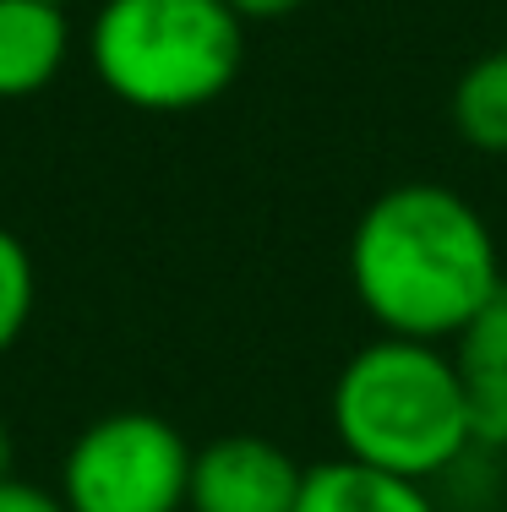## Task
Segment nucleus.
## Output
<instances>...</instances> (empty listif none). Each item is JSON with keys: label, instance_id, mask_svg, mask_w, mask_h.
<instances>
[{"label": "nucleus", "instance_id": "1", "mask_svg": "<svg viewBox=\"0 0 507 512\" xmlns=\"http://www.w3.org/2000/svg\"><path fill=\"white\" fill-rule=\"evenodd\" d=\"M507 284L486 213L453 186L409 180L366 202L349 235V289L360 311L393 338L453 344Z\"/></svg>", "mask_w": 507, "mask_h": 512}, {"label": "nucleus", "instance_id": "2", "mask_svg": "<svg viewBox=\"0 0 507 512\" xmlns=\"http://www.w3.org/2000/svg\"><path fill=\"white\" fill-rule=\"evenodd\" d=\"M333 436L344 458L404 480H442L475 453L464 382L453 371L448 344L426 338H371L344 360L328 398Z\"/></svg>", "mask_w": 507, "mask_h": 512}, {"label": "nucleus", "instance_id": "3", "mask_svg": "<svg viewBox=\"0 0 507 512\" xmlns=\"http://www.w3.org/2000/svg\"><path fill=\"white\" fill-rule=\"evenodd\" d=\"M88 60L110 99L142 115H186L235 88L246 17L229 0H99Z\"/></svg>", "mask_w": 507, "mask_h": 512}, {"label": "nucleus", "instance_id": "4", "mask_svg": "<svg viewBox=\"0 0 507 512\" xmlns=\"http://www.w3.org/2000/svg\"><path fill=\"white\" fill-rule=\"evenodd\" d=\"M197 447L148 409L99 414L71 436L55 496L66 512H186Z\"/></svg>", "mask_w": 507, "mask_h": 512}, {"label": "nucleus", "instance_id": "5", "mask_svg": "<svg viewBox=\"0 0 507 512\" xmlns=\"http://www.w3.org/2000/svg\"><path fill=\"white\" fill-rule=\"evenodd\" d=\"M306 463L257 431L213 436L191 453L186 512H295Z\"/></svg>", "mask_w": 507, "mask_h": 512}, {"label": "nucleus", "instance_id": "6", "mask_svg": "<svg viewBox=\"0 0 507 512\" xmlns=\"http://www.w3.org/2000/svg\"><path fill=\"white\" fill-rule=\"evenodd\" d=\"M448 355L458 382H464L475 447L480 453H507V284L453 333Z\"/></svg>", "mask_w": 507, "mask_h": 512}, {"label": "nucleus", "instance_id": "7", "mask_svg": "<svg viewBox=\"0 0 507 512\" xmlns=\"http://www.w3.org/2000/svg\"><path fill=\"white\" fill-rule=\"evenodd\" d=\"M71 17L55 0H0V99L44 93L66 71Z\"/></svg>", "mask_w": 507, "mask_h": 512}, {"label": "nucleus", "instance_id": "8", "mask_svg": "<svg viewBox=\"0 0 507 512\" xmlns=\"http://www.w3.org/2000/svg\"><path fill=\"white\" fill-rule=\"evenodd\" d=\"M295 512H442V507L431 496V485L404 480V474H388V469H371V463H355L338 453V458L306 469Z\"/></svg>", "mask_w": 507, "mask_h": 512}, {"label": "nucleus", "instance_id": "9", "mask_svg": "<svg viewBox=\"0 0 507 512\" xmlns=\"http://www.w3.org/2000/svg\"><path fill=\"white\" fill-rule=\"evenodd\" d=\"M453 131L475 153L507 158V44L464 66L453 88Z\"/></svg>", "mask_w": 507, "mask_h": 512}, {"label": "nucleus", "instance_id": "10", "mask_svg": "<svg viewBox=\"0 0 507 512\" xmlns=\"http://www.w3.org/2000/svg\"><path fill=\"white\" fill-rule=\"evenodd\" d=\"M33 306H39V273L33 256L11 229H0V355L17 349V338L28 333Z\"/></svg>", "mask_w": 507, "mask_h": 512}, {"label": "nucleus", "instance_id": "11", "mask_svg": "<svg viewBox=\"0 0 507 512\" xmlns=\"http://www.w3.org/2000/svg\"><path fill=\"white\" fill-rule=\"evenodd\" d=\"M0 512H66V502L44 485L22 480V474H6L0 480Z\"/></svg>", "mask_w": 507, "mask_h": 512}, {"label": "nucleus", "instance_id": "12", "mask_svg": "<svg viewBox=\"0 0 507 512\" xmlns=\"http://www.w3.org/2000/svg\"><path fill=\"white\" fill-rule=\"evenodd\" d=\"M229 6H235L246 22H279V17H295V11L311 6V0H229Z\"/></svg>", "mask_w": 507, "mask_h": 512}, {"label": "nucleus", "instance_id": "13", "mask_svg": "<svg viewBox=\"0 0 507 512\" xmlns=\"http://www.w3.org/2000/svg\"><path fill=\"white\" fill-rule=\"evenodd\" d=\"M11 458H17V447H11V425H6V414H0V480L11 474Z\"/></svg>", "mask_w": 507, "mask_h": 512}, {"label": "nucleus", "instance_id": "14", "mask_svg": "<svg viewBox=\"0 0 507 512\" xmlns=\"http://www.w3.org/2000/svg\"><path fill=\"white\" fill-rule=\"evenodd\" d=\"M55 6H71V0H55Z\"/></svg>", "mask_w": 507, "mask_h": 512}, {"label": "nucleus", "instance_id": "15", "mask_svg": "<svg viewBox=\"0 0 507 512\" xmlns=\"http://www.w3.org/2000/svg\"><path fill=\"white\" fill-rule=\"evenodd\" d=\"M502 458H507V453H502Z\"/></svg>", "mask_w": 507, "mask_h": 512}]
</instances>
